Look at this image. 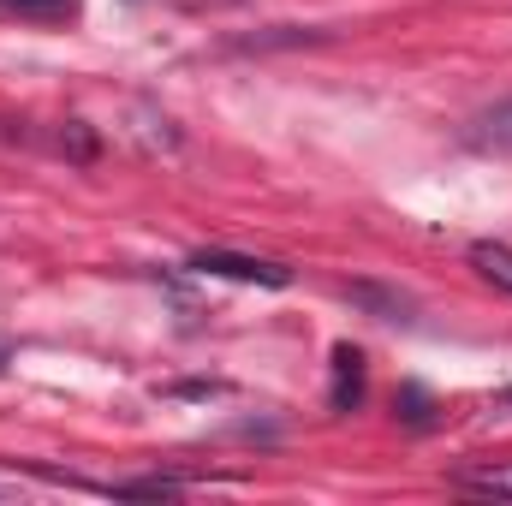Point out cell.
Segmentation results:
<instances>
[{
    "mask_svg": "<svg viewBox=\"0 0 512 506\" xmlns=\"http://www.w3.org/2000/svg\"><path fill=\"white\" fill-rule=\"evenodd\" d=\"M191 268L197 274H221V280H245V286H286L292 280L280 262H256V256H233V251H197Z\"/></svg>",
    "mask_w": 512,
    "mask_h": 506,
    "instance_id": "obj_1",
    "label": "cell"
},
{
    "mask_svg": "<svg viewBox=\"0 0 512 506\" xmlns=\"http://www.w3.org/2000/svg\"><path fill=\"white\" fill-rule=\"evenodd\" d=\"M334 411H358L364 405V352L358 346H334V387H328Z\"/></svg>",
    "mask_w": 512,
    "mask_h": 506,
    "instance_id": "obj_2",
    "label": "cell"
},
{
    "mask_svg": "<svg viewBox=\"0 0 512 506\" xmlns=\"http://www.w3.org/2000/svg\"><path fill=\"white\" fill-rule=\"evenodd\" d=\"M84 12V0H0V18L18 24H72Z\"/></svg>",
    "mask_w": 512,
    "mask_h": 506,
    "instance_id": "obj_3",
    "label": "cell"
},
{
    "mask_svg": "<svg viewBox=\"0 0 512 506\" xmlns=\"http://www.w3.org/2000/svg\"><path fill=\"white\" fill-rule=\"evenodd\" d=\"M471 268L489 280V286H501L512 298V245H495V239H477L471 245Z\"/></svg>",
    "mask_w": 512,
    "mask_h": 506,
    "instance_id": "obj_4",
    "label": "cell"
},
{
    "mask_svg": "<svg viewBox=\"0 0 512 506\" xmlns=\"http://www.w3.org/2000/svg\"><path fill=\"white\" fill-rule=\"evenodd\" d=\"M477 143H489V149H512V96L477 120Z\"/></svg>",
    "mask_w": 512,
    "mask_h": 506,
    "instance_id": "obj_5",
    "label": "cell"
},
{
    "mask_svg": "<svg viewBox=\"0 0 512 506\" xmlns=\"http://www.w3.org/2000/svg\"><path fill=\"white\" fill-rule=\"evenodd\" d=\"M459 489L471 495H512V465H483V471H465Z\"/></svg>",
    "mask_w": 512,
    "mask_h": 506,
    "instance_id": "obj_6",
    "label": "cell"
},
{
    "mask_svg": "<svg viewBox=\"0 0 512 506\" xmlns=\"http://www.w3.org/2000/svg\"><path fill=\"white\" fill-rule=\"evenodd\" d=\"M114 495H179V483L173 477H137V483H120Z\"/></svg>",
    "mask_w": 512,
    "mask_h": 506,
    "instance_id": "obj_7",
    "label": "cell"
},
{
    "mask_svg": "<svg viewBox=\"0 0 512 506\" xmlns=\"http://www.w3.org/2000/svg\"><path fill=\"white\" fill-rule=\"evenodd\" d=\"M6 364H12V346H6V340H0V376H6Z\"/></svg>",
    "mask_w": 512,
    "mask_h": 506,
    "instance_id": "obj_8",
    "label": "cell"
}]
</instances>
